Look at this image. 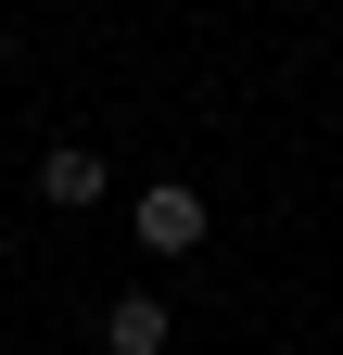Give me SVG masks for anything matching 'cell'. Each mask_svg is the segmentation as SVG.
Masks as SVG:
<instances>
[{
  "label": "cell",
  "instance_id": "obj_3",
  "mask_svg": "<svg viewBox=\"0 0 343 355\" xmlns=\"http://www.w3.org/2000/svg\"><path fill=\"white\" fill-rule=\"evenodd\" d=\"M165 343H178V318H165L153 292H115L102 304V355H165Z\"/></svg>",
  "mask_w": 343,
  "mask_h": 355
},
{
  "label": "cell",
  "instance_id": "obj_1",
  "mask_svg": "<svg viewBox=\"0 0 343 355\" xmlns=\"http://www.w3.org/2000/svg\"><path fill=\"white\" fill-rule=\"evenodd\" d=\"M127 229H140V254H191V241H203V191H178V178H153V191L127 203Z\"/></svg>",
  "mask_w": 343,
  "mask_h": 355
},
{
  "label": "cell",
  "instance_id": "obj_2",
  "mask_svg": "<svg viewBox=\"0 0 343 355\" xmlns=\"http://www.w3.org/2000/svg\"><path fill=\"white\" fill-rule=\"evenodd\" d=\"M38 191H51V203H64V216H90V203H102V191H115V165H102V153H90V140H64V153H38Z\"/></svg>",
  "mask_w": 343,
  "mask_h": 355
}]
</instances>
